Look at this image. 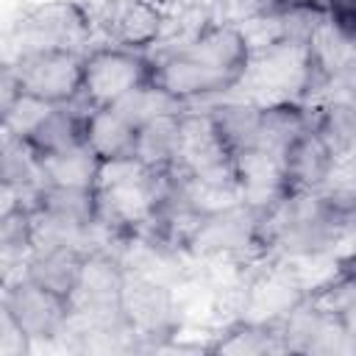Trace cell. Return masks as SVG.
<instances>
[{"label":"cell","instance_id":"6da1fadb","mask_svg":"<svg viewBox=\"0 0 356 356\" xmlns=\"http://www.w3.org/2000/svg\"><path fill=\"white\" fill-rule=\"evenodd\" d=\"M250 56V42L239 25L211 19L186 42L150 53L153 83L181 106L206 97H228L239 83Z\"/></svg>","mask_w":356,"mask_h":356},{"label":"cell","instance_id":"7a4b0ae2","mask_svg":"<svg viewBox=\"0 0 356 356\" xmlns=\"http://www.w3.org/2000/svg\"><path fill=\"white\" fill-rule=\"evenodd\" d=\"M97 222L117 245H161V214L170 197V172L153 170L139 159L103 161L95 181Z\"/></svg>","mask_w":356,"mask_h":356},{"label":"cell","instance_id":"3957f363","mask_svg":"<svg viewBox=\"0 0 356 356\" xmlns=\"http://www.w3.org/2000/svg\"><path fill=\"white\" fill-rule=\"evenodd\" d=\"M353 225V206L325 192H286L259 211L264 259H314L331 253Z\"/></svg>","mask_w":356,"mask_h":356},{"label":"cell","instance_id":"277c9868","mask_svg":"<svg viewBox=\"0 0 356 356\" xmlns=\"http://www.w3.org/2000/svg\"><path fill=\"white\" fill-rule=\"evenodd\" d=\"M320 83L309 42L300 36H275L250 47L245 72L228 97L253 106L309 103Z\"/></svg>","mask_w":356,"mask_h":356},{"label":"cell","instance_id":"5b68a950","mask_svg":"<svg viewBox=\"0 0 356 356\" xmlns=\"http://www.w3.org/2000/svg\"><path fill=\"white\" fill-rule=\"evenodd\" d=\"M153 81L150 53L117 47V44H92L83 53V78L78 103L86 108H114L128 95Z\"/></svg>","mask_w":356,"mask_h":356},{"label":"cell","instance_id":"8992f818","mask_svg":"<svg viewBox=\"0 0 356 356\" xmlns=\"http://www.w3.org/2000/svg\"><path fill=\"white\" fill-rule=\"evenodd\" d=\"M120 317L131 334L134 348H161L181 328V314L172 289L134 270H125Z\"/></svg>","mask_w":356,"mask_h":356},{"label":"cell","instance_id":"52a82bcc","mask_svg":"<svg viewBox=\"0 0 356 356\" xmlns=\"http://www.w3.org/2000/svg\"><path fill=\"white\" fill-rule=\"evenodd\" d=\"M11 36L22 42V50L33 47H67L86 53L95 39L92 8L78 0H47L25 8L11 28ZM19 50V53H22Z\"/></svg>","mask_w":356,"mask_h":356},{"label":"cell","instance_id":"ba28073f","mask_svg":"<svg viewBox=\"0 0 356 356\" xmlns=\"http://www.w3.org/2000/svg\"><path fill=\"white\" fill-rule=\"evenodd\" d=\"M19 92L44 103L67 106L81 95L83 78V53L67 47H33L11 58Z\"/></svg>","mask_w":356,"mask_h":356},{"label":"cell","instance_id":"9c48e42d","mask_svg":"<svg viewBox=\"0 0 356 356\" xmlns=\"http://www.w3.org/2000/svg\"><path fill=\"white\" fill-rule=\"evenodd\" d=\"M184 250L256 264L259 259H264L259 239V211L248 209L245 203H236L197 217L184 239Z\"/></svg>","mask_w":356,"mask_h":356},{"label":"cell","instance_id":"30bf717a","mask_svg":"<svg viewBox=\"0 0 356 356\" xmlns=\"http://www.w3.org/2000/svg\"><path fill=\"white\" fill-rule=\"evenodd\" d=\"M170 175L234 181L231 153L222 145V139H220V134H217V128H214V122H211L206 108L186 106L181 111Z\"/></svg>","mask_w":356,"mask_h":356},{"label":"cell","instance_id":"8fae6325","mask_svg":"<svg viewBox=\"0 0 356 356\" xmlns=\"http://www.w3.org/2000/svg\"><path fill=\"white\" fill-rule=\"evenodd\" d=\"M89 8L95 33H100L106 44L139 53H150L161 44L167 25L164 0H100Z\"/></svg>","mask_w":356,"mask_h":356},{"label":"cell","instance_id":"7c38bea8","mask_svg":"<svg viewBox=\"0 0 356 356\" xmlns=\"http://www.w3.org/2000/svg\"><path fill=\"white\" fill-rule=\"evenodd\" d=\"M0 300L17 320V325L28 334V339L50 342L67 334L70 325V300L58 292L31 281L28 275H14L0 286Z\"/></svg>","mask_w":356,"mask_h":356},{"label":"cell","instance_id":"4fadbf2b","mask_svg":"<svg viewBox=\"0 0 356 356\" xmlns=\"http://www.w3.org/2000/svg\"><path fill=\"white\" fill-rule=\"evenodd\" d=\"M345 159H353V156L334 153L331 145L309 122V128L300 131L284 150L286 192H320L334 175V170L339 167V161Z\"/></svg>","mask_w":356,"mask_h":356},{"label":"cell","instance_id":"5bb4252c","mask_svg":"<svg viewBox=\"0 0 356 356\" xmlns=\"http://www.w3.org/2000/svg\"><path fill=\"white\" fill-rule=\"evenodd\" d=\"M234 161V181L239 192V203H245L253 211L270 209L278 197L286 195L284 181V156L264 150V147H248L231 156Z\"/></svg>","mask_w":356,"mask_h":356},{"label":"cell","instance_id":"9a60e30c","mask_svg":"<svg viewBox=\"0 0 356 356\" xmlns=\"http://www.w3.org/2000/svg\"><path fill=\"white\" fill-rule=\"evenodd\" d=\"M83 145L103 161L131 159L136 150V125L120 108H86L83 111Z\"/></svg>","mask_w":356,"mask_h":356},{"label":"cell","instance_id":"2e32d148","mask_svg":"<svg viewBox=\"0 0 356 356\" xmlns=\"http://www.w3.org/2000/svg\"><path fill=\"white\" fill-rule=\"evenodd\" d=\"M83 256H86L83 250L70 248V245L33 248L22 267V275H28L31 281H36L70 300V292L75 289L81 267H83Z\"/></svg>","mask_w":356,"mask_h":356},{"label":"cell","instance_id":"e0dca14e","mask_svg":"<svg viewBox=\"0 0 356 356\" xmlns=\"http://www.w3.org/2000/svg\"><path fill=\"white\" fill-rule=\"evenodd\" d=\"M83 103H67V106H50L39 122L28 131V142L39 156L61 153L70 147L83 145Z\"/></svg>","mask_w":356,"mask_h":356},{"label":"cell","instance_id":"ac0fdd59","mask_svg":"<svg viewBox=\"0 0 356 356\" xmlns=\"http://www.w3.org/2000/svg\"><path fill=\"white\" fill-rule=\"evenodd\" d=\"M203 350L206 353H231V356H267V353H286V342H284V334L278 325L236 317Z\"/></svg>","mask_w":356,"mask_h":356},{"label":"cell","instance_id":"d6986e66","mask_svg":"<svg viewBox=\"0 0 356 356\" xmlns=\"http://www.w3.org/2000/svg\"><path fill=\"white\" fill-rule=\"evenodd\" d=\"M303 300L348 325H356V270L353 256H342L337 261V270L320 281L317 286H306Z\"/></svg>","mask_w":356,"mask_h":356},{"label":"cell","instance_id":"ffe728a7","mask_svg":"<svg viewBox=\"0 0 356 356\" xmlns=\"http://www.w3.org/2000/svg\"><path fill=\"white\" fill-rule=\"evenodd\" d=\"M100 161L92 156L86 145L42 156V181L50 186H72V189H92L97 181Z\"/></svg>","mask_w":356,"mask_h":356},{"label":"cell","instance_id":"44dd1931","mask_svg":"<svg viewBox=\"0 0 356 356\" xmlns=\"http://www.w3.org/2000/svg\"><path fill=\"white\" fill-rule=\"evenodd\" d=\"M0 181L25 186V189H39L42 181V156L31 147L25 136L14 134H0Z\"/></svg>","mask_w":356,"mask_h":356},{"label":"cell","instance_id":"7402d4cb","mask_svg":"<svg viewBox=\"0 0 356 356\" xmlns=\"http://www.w3.org/2000/svg\"><path fill=\"white\" fill-rule=\"evenodd\" d=\"M178 117H181V111L139 125V128H136V150H134V159H139L142 164H147V167H153V170L170 172V167H172V153H175Z\"/></svg>","mask_w":356,"mask_h":356},{"label":"cell","instance_id":"603a6c76","mask_svg":"<svg viewBox=\"0 0 356 356\" xmlns=\"http://www.w3.org/2000/svg\"><path fill=\"white\" fill-rule=\"evenodd\" d=\"M114 108H120L125 117H128V122H134L136 128L139 125H145V122H150V120H159V117H167V114H178V111H184L186 106H181L178 100H172L167 92H161L153 81L150 83H145L142 89H136L134 95H128L120 106H114Z\"/></svg>","mask_w":356,"mask_h":356},{"label":"cell","instance_id":"cb8c5ba5","mask_svg":"<svg viewBox=\"0 0 356 356\" xmlns=\"http://www.w3.org/2000/svg\"><path fill=\"white\" fill-rule=\"evenodd\" d=\"M31 348L33 342L28 339V334L17 325V320L0 300V356H25Z\"/></svg>","mask_w":356,"mask_h":356},{"label":"cell","instance_id":"d4e9b609","mask_svg":"<svg viewBox=\"0 0 356 356\" xmlns=\"http://www.w3.org/2000/svg\"><path fill=\"white\" fill-rule=\"evenodd\" d=\"M323 6L331 25L356 39V0H323Z\"/></svg>","mask_w":356,"mask_h":356},{"label":"cell","instance_id":"484cf974","mask_svg":"<svg viewBox=\"0 0 356 356\" xmlns=\"http://www.w3.org/2000/svg\"><path fill=\"white\" fill-rule=\"evenodd\" d=\"M19 83H17V75H14V67L11 61H3L0 58V120L8 114V108L19 100Z\"/></svg>","mask_w":356,"mask_h":356},{"label":"cell","instance_id":"4316f807","mask_svg":"<svg viewBox=\"0 0 356 356\" xmlns=\"http://www.w3.org/2000/svg\"><path fill=\"white\" fill-rule=\"evenodd\" d=\"M0 134H3V120H0Z\"/></svg>","mask_w":356,"mask_h":356}]
</instances>
